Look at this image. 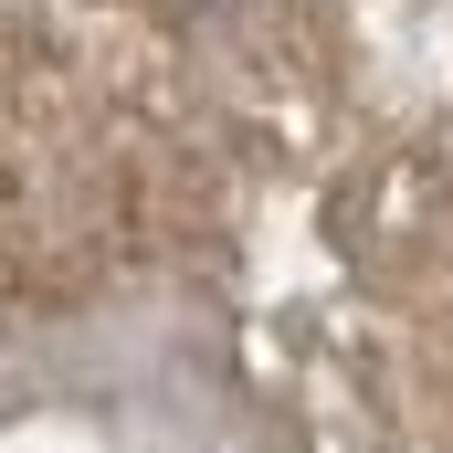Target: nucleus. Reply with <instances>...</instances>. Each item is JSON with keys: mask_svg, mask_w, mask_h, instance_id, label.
<instances>
[{"mask_svg": "<svg viewBox=\"0 0 453 453\" xmlns=\"http://www.w3.org/2000/svg\"><path fill=\"white\" fill-rule=\"evenodd\" d=\"M169 11H180V21H201V11H232V0H169Z\"/></svg>", "mask_w": 453, "mask_h": 453, "instance_id": "obj_1", "label": "nucleus"}]
</instances>
